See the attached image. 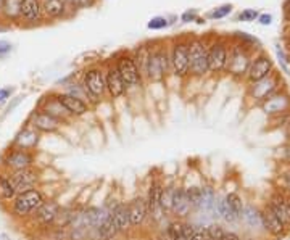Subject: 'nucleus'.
<instances>
[{"label": "nucleus", "mask_w": 290, "mask_h": 240, "mask_svg": "<svg viewBox=\"0 0 290 240\" xmlns=\"http://www.w3.org/2000/svg\"><path fill=\"white\" fill-rule=\"evenodd\" d=\"M171 73V60H169V50L166 45L152 47L150 56H148L147 65V78L152 82H161L166 79Z\"/></svg>", "instance_id": "nucleus-1"}, {"label": "nucleus", "mask_w": 290, "mask_h": 240, "mask_svg": "<svg viewBox=\"0 0 290 240\" xmlns=\"http://www.w3.org/2000/svg\"><path fill=\"white\" fill-rule=\"evenodd\" d=\"M208 73V45L200 37L189 39V74L202 78Z\"/></svg>", "instance_id": "nucleus-2"}, {"label": "nucleus", "mask_w": 290, "mask_h": 240, "mask_svg": "<svg viewBox=\"0 0 290 240\" xmlns=\"http://www.w3.org/2000/svg\"><path fill=\"white\" fill-rule=\"evenodd\" d=\"M44 202L45 198L39 189H29L13 198L12 213L16 218H28L32 211L39 210L44 205Z\"/></svg>", "instance_id": "nucleus-3"}, {"label": "nucleus", "mask_w": 290, "mask_h": 240, "mask_svg": "<svg viewBox=\"0 0 290 240\" xmlns=\"http://www.w3.org/2000/svg\"><path fill=\"white\" fill-rule=\"evenodd\" d=\"M82 86H84L90 102L95 103L98 100H102V97L106 92L105 71L102 68H98V66H89L84 71V76H82Z\"/></svg>", "instance_id": "nucleus-4"}, {"label": "nucleus", "mask_w": 290, "mask_h": 240, "mask_svg": "<svg viewBox=\"0 0 290 240\" xmlns=\"http://www.w3.org/2000/svg\"><path fill=\"white\" fill-rule=\"evenodd\" d=\"M171 73L176 78L189 76V39L174 40L169 48Z\"/></svg>", "instance_id": "nucleus-5"}, {"label": "nucleus", "mask_w": 290, "mask_h": 240, "mask_svg": "<svg viewBox=\"0 0 290 240\" xmlns=\"http://www.w3.org/2000/svg\"><path fill=\"white\" fill-rule=\"evenodd\" d=\"M114 65H116V68H118V73H120L126 89L142 86V76H140V71L134 62L132 53H128V52L120 53L116 56Z\"/></svg>", "instance_id": "nucleus-6"}, {"label": "nucleus", "mask_w": 290, "mask_h": 240, "mask_svg": "<svg viewBox=\"0 0 290 240\" xmlns=\"http://www.w3.org/2000/svg\"><path fill=\"white\" fill-rule=\"evenodd\" d=\"M250 55L245 50V45H234L227 52V63L226 70L236 78H242L248 73L250 68Z\"/></svg>", "instance_id": "nucleus-7"}, {"label": "nucleus", "mask_w": 290, "mask_h": 240, "mask_svg": "<svg viewBox=\"0 0 290 240\" xmlns=\"http://www.w3.org/2000/svg\"><path fill=\"white\" fill-rule=\"evenodd\" d=\"M32 163H34V155H32V152L21 150V148H16V147L8 148L5 156H4L5 168L12 172L31 168Z\"/></svg>", "instance_id": "nucleus-8"}, {"label": "nucleus", "mask_w": 290, "mask_h": 240, "mask_svg": "<svg viewBox=\"0 0 290 240\" xmlns=\"http://www.w3.org/2000/svg\"><path fill=\"white\" fill-rule=\"evenodd\" d=\"M105 86H106V92L111 98H120L126 94V86L118 73V68H116L114 62L110 63L105 70Z\"/></svg>", "instance_id": "nucleus-9"}, {"label": "nucleus", "mask_w": 290, "mask_h": 240, "mask_svg": "<svg viewBox=\"0 0 290 240\" xmlns=\"http://www.w3.org/2000/svg\"><path fill=\"white\" fill-rule=\"evenodd\" d=\"M227 52V47L222 42H213L208 47V71L221 73L222 70H226Z\"/></svg>", "instance_id": "nucleus-10"}, {"label": "nucleus", "mask_w": 290, "mask_h": 240, "mask_svg": "<svg viewBox=\"0 0 290 240\" xmlns=\"http://www.w3.org/2000/svg\"><path fill=\"white\" fill-rule=\"evenodd\" d=\"M29 124L32 128H34L37 132H55L60 129L62 126V121H58L56 118L50 116L48 113L42 111V110H34L31 114V119H29Z\"/></svg>", "instance_id": "nucleus-11"}, {"label": "nucleus", "mask_w": 290, "mask_h": 240, "mask_svg": "<svg viewBox=\"0 0 290 240\" xmlns=\"http://www.w3.org/2000/svg\"><path fill=\"white\" fill-rule=\"evenodd\" d=\"M39 110L48 113L50 116L56 118L58 121H62V123H68L73 118L71 114L68 113V110H66L65 106L62 105V102L56 98V94L44 97L42 102H40V105H39Z\"/></svg>", "instance_id": "nucleus-12"}, {"label": "nucleus", "mask_w": 290, "mask_h": 240, "mask_svg": "<svg viewBox=\"0 0 290 240\" xmlns=\"http://www.w3.org/2000/svg\"><path fill=\"white\" fill-rule=\"evenodd\" d=\"M12 181L15 184L16 189V194H21V192H26L29 189H34V186L37 184L39 181V172L34 168H26V169H21V171H16L12 172Z\"/></svg>", "instance_id": "nucleus-13"}, {"label": "nucleus", "mask_w": 290, "mask_h": 240, "mask_svg": "<svg viewBox=\"0 0 290 240\" xmlns=\"http://www.w3.org/2000/svg\"><path fill=\"white\" fill-rule=\"evenodd\" d=\"M39 139H40V134L32 128V126H26L23 128L18 134L15 136V140H13V145L12 147H16V148H21V150H32V148H36L37 144H39Z\"/></svg>", "instance_id": "nucleus-14"}, {"label": "nucleus", "mask_w": 290, "mask_h": 240, "mask_svg": "<svg viewBox=\"0 0 290 240\" xmlns=\"http://www.w3.org/2000/svg\"><path fill=\"white\" fill-rule=\"evenodd\" d=\"M42 2L40 0H21V21L37 24L42 20Z\"/></svg>", "instance_id": "nucleus-15"}, {"label": "nucleus", "mask_w": 290, "mask_h": 240, "mask_svg": "<svg viewBox=\"0 0 290 240\" xmlns=\"http://www.w3.org/2000/svg\"><path fill=\"white\" fill-rule=\"evenodd\" d=\"M56 98L62 102V105L65 106L68 113L71 114L73 118H79V116H84V114L89 111V103L81 100V98H76V97H71L65 92H60L56 94Z\"/></svg>", "instance_id": "nucleus-16"}, {"label": "nucleus", "mask_w": 290, "mask_h": 240, "mask_svg": "<svg viewBox=\"0 0 290 240\" xmlns=\"http://www.w3.org/2000/svg\"><path fill=\"white\" fill-rule=\"evenodd\" d=\"M272 71V63L269 60V56H258V58H255L252 63H250V68H248V79L252 82H256V81H261L266 76H269Z\"/></svg>", "instance_id": "nucleus-17"}, {"label": "nucleus", "mask_w": 290, "mask_h": 240, "mask_svg": "<svg viewBox=\"0 0 290 240\" xmlns=\"http://www.w3.org/2000/svg\"><path fill=\"white\" fill-rule=\"evenodd\" d=\"M161 192H163V186L158 181H153L150 190H148V197H147V210L148 214L153 216L155 219H158L161 216V206H160V200H161Z\"/></svg>", "instance_id": "nucleus-18"}, {"label": "nucleus", "mask_w": 290, "mask_h": 240, "mask_svg": "<svg viewBox=\"0 0 290 240\" xmlns=\"http://www.w3.org/2000/svg\"><path fill=\"white\" fill-rule=\"evenodd\" d=\"M128 210H129V221H131V227H139L142 222L145 221L148 210H147V202L142 197L134 198L131 203H128Z\"/></svg>", "instance_id": "nucleus-19"}, {"label": "nucleus", "mask_w": 290, "mask_h": 240, "mask_svg": "<svg viewBox=\"0 0 290 240\" xmlns=\"http://www.w3.org/2000/svg\"><path fill=\"white\" fill-rule=\"evenodd\" d=\"M190 210H192V206H190L187 189L176 187V190H174V200H172V214H176L178 218H186Z\"/></svg>", "instance_id": "nucleus-20"}, {"label": "nucleus", "mask_w": 290, "mask_h": 240, "mask_svg": "<svg viewBox=\"0 0 290 240\" xmlns=\"http://www.w3.org/2000/svg\"><path fill=\"white\" fill-rule=\"evenodd\" d=\"M68 12V0H44L42 15L48 20H60Z\"/></svg>", "instance_id": "nucleus-21"}, {"label": "nucleus", "mask_w": 290, "mask_h": 240, "mask_svg": "<svg viewBox=\"0 0 290 240\" xmlns=\"http://www.w3.org/2000/svg\"><path fill=\"white\" fill-rule=\"evenodd\" d=\"M276 86H277L276 79L269 74V76H266L264 79L253 82L252 97L256 98V100H266L268 97H271L272 94H274Z\"/></svg>", "instance_id": "nucleus-22"}, {"label": "nucleus", "mask_w": 290, "mask_h": 240, "mask_svg": "<svg viewBox=\"0 0 290 240\" xmlns=\"http://www.w3.org/2000/svg\"><path fill=\"white\" fill-rule=\"evenodd\" d=\"M290 106L288 97L284 94H272L266 100H263V111L266 114H277L285 111Z\"/></svg>", "instance_id": "nucleus-23"}, {"label": "nucleus", "mask_w": 290, "mask_h": 240, "mask_svg": "<svg viewBox=\"0 0 290 240\" xmlns=\"http://www.w3.org/2000/svg\"><path fill=\"white\" fill-rule=\"evenodd\" d=\"M110 213H111V218H113L114 226H116V229H118V234L128 232V230L131 229L128 203H116V206Z\"/></svg>", "instance_id": "nucleus-24"}, {"label": "nucleus", "mask_w": 290, "mask_h": 240, "mask_svg": "<svg viewBox=\"0 0 290 240\" xmlns=\"http://www.w3.org/2000/svg\"><path fill=\"white\" fill-rule=\"evenodd\" d=\"M60 205L56 202H44V205L39 210H36V219L44 226L53 224V221L56 219L58 213H60Z\"/></svg>", "instance_id": "nucleus-25"}, {"label": "nucleus", "mask_w": 290, "mask_h": 240, "mask_svg": "<svg viewBox=\"0 0 290 240\" xmlns=\"http://www.w3.org/2000/svg\"><path fill=\"white\" fill-rule=\"evenodd\" d=\"M261 226L268 230V232H271L272 235H280L284 232V222L280 221L274 211H272L271 208H266L263 213H261Z\"/></svg>", "instance_id": "nucleus-26"}, {"label": "nucleus", "mask_w": 290, "mask_h": 240, "mask_svg": "<svg viewBox=\"0 0 290 240\" xmlns=\"http://www.w3.org/2000/svg\"><path fill=\"white\" fill-rule=\"evenodd\" d=\"M269 208L274 211V214L284 224H290V202H287L284 197L280 195L272 197Z\"/></svg>", "instance_id": "nucleus-27"}, {"label": "nucleus", "mask_w": 290, "mask_h": 240, "mask_svg": "<svg viewBox=\"0 0 290 240\" xmlns=\"http://www.w3.org/2000/svg\"><path fill=\"white\" fill-rule=\"evenodd\" d=\"M150 52H152V47L148 45H139L136 48V52L132 53L134 56V62L137 65V68L140 71V76L142 79L147 78V65H148V56H150Z\"/></svg>", "instance_id": "nucleus-28"}, {"label": "nucleus", "mask_w": 290, "mask_h": 240, "mask_svg": "<svg viewBox=\"0 0 290 240\" xmlns=\"http://www.w3.org/2000/svg\"><path fill=\"white\" fill-rule=\"evenodd\" d=\"M2 16L8 21L21 20V0H4Z\"/></svg>", "instance_id": "nucleus-29"}, {"label": "nucleus", "mask_w": 290, "mask_h": 240, "mask_svg": "<svg viewBox=\"0 0 290 240\" xmlns=\"http://www.w3.org/2000/svg\"><path fill=\"white\" fill-rule=\"evenodd\" d=\"M97 234L100 240H113L116 235H118V229H116L113 218H111V213H108L105 216V219L102 221V224L98 226L97 229Z\"/></svg>", "instance_id": "nucleus-30"}, {"label": "nucleus", "mask_w": 290, "mask_h": 240, "mask_svg": "<svg viewBox=\"0 0 290 240\" xmlns=\"http://www.w3.org/2000/svg\"><path fill=\"white\" fill-rule=\"evenodd\" d=\"M16 195L18 194H16L12 176L8 174V172H0V198H4V200H13Z\"/></svg>", "instance_id": "nucleus-31"}, {"label": "nucleus", "mask_w": 290, "mask_h": 240, "mask_svg": "<svg viewBox=\"0 0 290 240\" xmlns=\"http://www.w3.org/2000/svg\"><path fill=\"white\" fill-rule=\"evenodd\" d=\"M214 202H216V194H214V190L211 187H203L200 208L206 213H214Z\"/></svg>", "instance_id": "nucleus-32"}, {"label": "nucleus", "mask_w": 290, "mask_h": 240, "mask_svg": "<svg viewBox=\"0 0 290 240\" xmlns=\"http://www.w3.org/2000/svg\"><path fill=\"white\" fill-rule=\"evenodd\" d=\"M174 190H176V187H174V186L163 187V192H161V200H160V206H161V211H163L164 214H169V213H172Z\"/></svg>", "instance_id": "nucleus-33"}, {"label": "nucleus", "mask_w": 290, "mask_h": 240, "mask_svg": "<svg viewBox=\"0 0 290 240\" xmlns=\"http://www.w3.org/2000/svg\"><path fill=\"white\" fill-rule=\"evenodd\" d=\"M226 203L227 206L232 210V213L236 214V218H242L244 214V203H242V198H240L237 194H229L226 197Z\"/></svg>", "instance_id": "nucleus-34"}, {"label": "nucleus", "mask_w": 290, "mask_h": 240, "mask_svg": "<svg viewBox=\"0 0 290 240\" xmlns=\"http://www.w3.org/2000/svg\"><path fill=\"white\" fill-rule=\"evenodd\" d=\"M65 94H68L71 97H76V98H81V100H84V102L89 100V95L86 92L84 86H82V82H71V84L66 86Z\"/></svg>", "instance_id": "nucleus-35"}, {"label": "nucleus", "mask_w": 290, "mask_h": 240, "mask_svg": "<svg viewBox=\"0 0 290 240\" xmlns=\"http://www.w3.org/2000/svg\"><path fill=\"white\" fill-rule=\"evenodd\" d=\"M168 235L171 240H178L181 237H184V222L182 221H172L168 226Z\"/></svg>", "instance_id": "nucleus-36"}, {"label": "nucleus", "mask_w": 290, "mask_h": 240, "mask_svg": "<svg viewBox=\"0 0 290 240\" xmlns=\"http://www.w3.org/2000/svg\"><path fill=\"white\" fill-rule=\"evenodd\" d=\"M187 195H189V200H190V206H192L194 210H200V205H202V189L200 187L187 189Z\"/></svg>", "instance_id": "nucleus-37"}, {"label": "nucleus", "mask_w": 290, "mask_h": 240, "mask_svg": "<svg viewBox=\"0 0 290 240\" xmlns=\"http://www.w3.org/2000/svg\"><path fill=\"white\" fill-rule=\"evenodd\" d=\"M242 216L247 219V222L250 226H258V224H261V214L256 211V210H253V206H247V208L244 210V214Z\"/></svg>", "instance_id": "nucleus-38"}, {"label": "nucleus", "mask_w": 290, "mask_h": 240, "mask_svg": "<svg viewBox=\"0 0 290 240\" xmlns=\"http://www.w3.org/2000/svg\"><path fill=\"white\" fill-rule=\"evenodd\" d=\"M169 26V21L166 16H153V18L147 23V28L152 29V31H160Z\"/></svg>", "instance_id": "nucleus-39"}, {"label": "nucleus", "mask_w": 290, "mask_h": 240, "mask_svg": "<svg viewBox=\"0 0 290 240\" xmlns=\"http://www.w3.org/2000/svg\"><path fill=\"white\" fill-rule=\"evenodd\" d=\"M205 232H206V237H208L210 240H221L226 230L222 229L219 224H210L208 227L205 229Z\"/></svg>", "instance_id": "nucleus-40"}, {"label": "nucleus", "mask_w": 290, "mask_h": 240, "mask_svg": "<svg viewBox=\"0 0 290 240\" xmlns=\"http://www.w3.org/2000/svg\"><path fill=\"white\" fill-rule=\"evenodd\" d=\"M230 12H232V5H230V4L221 5V7H218V8H214V10L210 13V18H213V20H221V18H224V16H227Z\"/></svg>", "instance_id": "nucleus-41"}, {"label": "nucleus", "mask_w": 290, "mask_h": 240, "mask_svg": "<svg viewBox=\"0 0 290 240\" xmlns=\"http://www.w3.org/2000/svg\"><path fill=\"white\" fill-rule=\"evenodd\" d=\"M258 12L256 10H252V8H248V10H244L242 13L239 15V20L240 21H255L256 18H258Z\"/></svg>", "instance_id": "nucleus-42"}, {"label": "nucleus", "mask_w": 290, "mask_h": 240, "mask_svg": "<svg viewBox=\"0 0 290 240\" xmlns=\"http://www.w3.org/2000/svg\"><path fill=\"white\" fill-rule=\"evenodd\" d=\"M70 2L74 5V8H76V10H82V8L94 7L97 0H70Z\"/></svg>", "instance_id": "nucleus-43"}, {"label": "nucleus", "mask_w": 290, "mask_h": 240, "mask_svg": "<svg viewBox=\"0 0 290 240\" xmlns=\"http://www.w3.org/2000/svg\"><path fill=\"white\" fill-rule=\"evenodd\" d=\"M236 36L242 40V42H247V44H258V39L256 37H253V36H250V34H247V32H236Z\"/></svg>", "instance_id": "nucleus-44"}, {"label": "nucleus", "mask_w": 290, "mask_h": 240, "mask_svg": "<svg viewBox=\"0 0 290 240\" xmlns=\"http://www.w3.org/2000/svg\"><path fill=\"white\" fill-rule=\"evenodd\" d=\"M181 20L184 21V23H190V21H195L197 20V10H187V12H184L182 13V16H181Z\"/></svg>", "instance_id": "nucleus-45"}, {"label": "nucleus", "mask_w": 290, "mask_h": 240, "mask_svg": "<svg viewBox=\"0 0 290 240\" xmlns=\"http://www.w3.org/2000/svg\"><path fill=\"white\" fill-rule=\"evenodd\" d=\"M13 94V87H4L0 89V103H5Z\"/></svg>", "instance_id": "nucleus-46"}, {"label": "nucleus", "mask_w": 290, "mask_h": 240, "mask_svg": "<svg viewBox=\"0 0 290 240\" xmlns=\"http://www.w3.org/2000/svg\"><path fill=\"white\" fill-rule=\"evenodd\" d=\"M206 238H208V237H206L205 230H202V229H194L192 235H190L187 240H206Z\"/></svg>", "instance_id": "nucleus-47"}, {"label": "nucleus", "mask_w": 290, "mask_h": 240, "mask_svg": "<svg viewBox=\"0 0 290 240\" xmlns=\"http://www.w3.org/2000/svg\"><path fill=\"white\" fill-rule=\"evenodd\" d=\"M10 50H12V44L7 42V40H0V56L7 55Z\"/></svg>", "instance_id": "nucleus-48"}, {"label": "nucleus", "mask_w": 290, "mask_h": 240, "mask_svg": "<svg viewBox=\"0 0 290 240\" xmlns=\"http://www.w3.org/2000/svg\"><path fill=\"white\" fill-rule=\"evenodd\" d=\"M258 21L263 24V26H268V24H271V21H272V16H271V15H266V13L260 15V16H258Z\"/></svg>", "instance_id": "nucleus-49"}, {"label": "nucleus", "mask_w": 290, "mask_h": 240, "mask_svg": "<svg viewBox=\"0 0 290 240\" xmlns=\"http://www.w3.org/2000/svg\"><path fill=\"white\" fill-rule=\"evenodd\" d=\"M221 240H240V237L234 232H224V235H222Z\"/></svg>", "instance_id": "nucleus-50"}, {"label": "nucleus", "mask_w": 290, "mask_h": 240, "mask_svg": "<svg viewBox=\"0 0 290 240\" xmlns=\"http://www.w3.org/2000/svg\"><path fill=\"white\" fill-rule=\"evenodd\" d=\"M0 240H12V238H10V235H7V234H4V232H0Z\"/></svg>", "instance_id": "nucleus-51"}, {"label": "nucleus", "mask_w": 290, "mask_h": 240, "mask_svg": "<svg viewBox=\"0 0 290 240\" xmlns=\"http://www.w3.org/2000/svg\"><path fill=\"white\" fill-rule=\"evenodd\" d=\"M2 7H4V0H0V18H2Z\"/></svg>", "instance_id": "nucleus-52"}, {"label": "nucleus", "mask_w": 290, "mask_h": 240, "mask_svg": "<svg viewBox=\"0 0 290 240\" xmlns=\"http://www.w3.org/2000/svg\"><path fill=\"white\" fill-rule=\"evenodd\" d=\"M287 45H288V47H290V37H288V39H287Z\"/></svg>", "instance_id": "nucleus-53"}, {"label": "nucleus", "mask_w": 290, "mask_h": 240, "mask_svg": "<svg viewBox=\"0 0 290 240\" xmlns=\"http://www.w3.org/2000/svg\"><path fill=\"white\" fill-rule=\"evenodd\" d=\"M288 189H290V174H288Z\"/></svg>", "instance_id": "nucleus-54"}]
</instances>
